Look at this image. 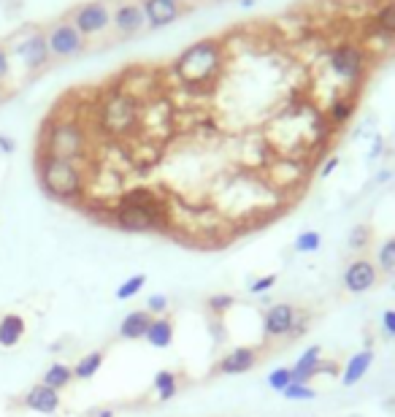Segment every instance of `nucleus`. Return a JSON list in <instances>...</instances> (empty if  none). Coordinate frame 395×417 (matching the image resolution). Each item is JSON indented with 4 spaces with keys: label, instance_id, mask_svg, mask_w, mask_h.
Instances as JSON below:
<instances>
[{
    "label": "nucleus",
    "instance_id": "obj_24",
    "mask_svg": "<svg viewBox=\"0 0 395 417\" xmlns=\"http://www.w3.org/2000/svg\"><path fill=\"white\" fill-rule=\"evenodd\" d=\"M154 393H157V399L160 401H171L176 393H179V377L173 374V371L168 369H160L154 374Z\"/></svg>",
    "mask_w": 395,
    "mask_h": 417
},
{
    "label": "nucleus",
    "instance_id": "obj_37",
    "mask_svg": "<svg viewBox=\"0 0 395 417\" xmlns=\"http://www.w3.org/2000/svg\"><path fill=\"white\" fill-rule=\"evenodd\" d=\"M8 68H11V62H8V52H6V47H0V81L8 76Z\"/></svg>",
    "mask_w": 395,
    "mask_h": 417
},
{
    "label": "nucleus",
    "instance_id": "obj_4",
    "mask_svg": "<svg viewBox=\"0 0 395 417\" xmlns=\"http://www.w3.org/2000/svg\"><path fill=\"white\" fill-rule=\"evenodd\" d=\"M38 179H41V187L57 201H76L87 187L84 171L76 160H62L52 155H41Z\"/></svg>",
    "mask_w": 395,
    "mask_h": 417
},
{
    "label": "nucleus",
    "instance_id": "obj_16",
    "mask_svg": "<svg viewBox=\"0 0 395 417\" xmlns=\"http://www.w3.org/2000/svg\"><path fill=\"white\" fill-rule=\"evenodd\" d=\"M258 366V350H252V347H236V350H230L228 355L219 360V366L217 371L219 374H246V371H252Z\"/></svg>",
    "mask_w": 395,
    "mask_h": 417
},
{
    "label": "nucleus",
    "instance_id": "obj_25",
    "mask_svg": "<svg viewBox=\"0 0 395 417\" xmlns=\"http://www.w3.org/2000/svg\"><path fill=\"white\" fill-rule=\"evenodd\" d=\"M103 366V353L95 350V353H87L84 358H79V363L74 366V379H92Z\"/></svg>",
    "mask_w": 395,
    "mask_h": 417
},
{
    "label": "nucleus",
    "instance_id": "obj_17",
    "mask_svg": "<svg viewBox=\"0 0 395 417\" xmlns=\"http://www.w3.org/2000/svg\"><path fill=\"white\" fill-rule=\"evenodd\" d=\"M374 358H377L374 355V350H368V347H365V350H357V353H355V355L344 363V371H341V385L344 387L357 385L365 374H368V369L374 366Z\"/></svg>",
    "mask_w": 395,
    "mask_h": 417
},
{
    "label": "nucleus",
    "instance_id": "obj_10",
    "mask_svg": "<svg viewBox=\"0 0 395 417\" xmlns=\"http://www.w3.org/2000/svg\"><path fill=\"white\" fill-rule=\"evenodd\" d=\"M111 28L117 35H136L147 28V16L138 0H120L111 8Z\"/></svg>",
    "mask_w": 395,
    "mask_h": 417
},
{
    "label": "nucleus",
    "instance_id": "obj_35",
    "mask_svg": "<svg viewBox=\"0 0 395 417\" xmlns=\"http://www.w3.org/2000/svg\"><path fill=\"white\" fill-rule=\"evenodd\" d=\"M379 325H382V331H384L390 339H395V309H384V312H382Z\"/></svg>",
    "mask_w": 395,
    "mask_h": 417
},
{
    "label": "nucleus",
    "instance_id": "obj_38",
    "mask_svg": "<svg viewBox=\"0 0 395 417\" xmlns=\"http://www.w3.org/2000/svg\"><path fill=\"white\" fill-rule=\"evenodd\" d=\"M382 149H384V139H382V136H377V139H374V144H371V152H368V160L379 157V155H382Z\"/></svg>",
    "mask_w": 395,
    "mask_h": 417
},
{
    "label": "nucleus",
    "instance_id": "obj_31",
    "mask_svg": "<svg viewBox=\"0 0 395 417\" xmlns=\"http://www.w3.org/2000/svg\"><path fill=\"white\" fill-rule=\"evenodd\" d=\"M371 228L368 225H355L350 231V236H347V244H350V249H365L368 244H371Z\"/></svg>",
    "mask_w": 395,
    "mask_h": 417
},
{
    "label": "nucleus",
    "instance_id": "obj_42",
    "mask_svg": "<svg viewBox=\"0 0 395 417\" xmlns=\"http://www.w3.org/2000/svg\"><path fill=\"white\" fill-rule=\"evenodd\" d=\"M241 6L246 8V6H255V0H241Z\"/></svg>",
    "mask_w": 395,
    "mask_h": 417
},
{
    "label": "nucleus",
    "instance_id": "obj_43",
    "mask_svg": "<svg viewBox=\"0 0 395 417\" xmlns=\"http://www.w3.org/2000/svg\"><path fill=\"white\" fill-rule=\"evenodd\" d=\"M171 3H179V6H182V3H184V0H171Z\"/></svg>",
    "mask_w": 395,
    "mask_h": 417
},
{
    "label": "nucleus",
    "instance_id": "obj_26",
    "mask_svg": "<svg viewBox=\"0 0 395 417\" xmlns=\"http://www.w3.org/2000/svg\"><path fill=\"white\" fill-rule=\"evenodd\" d=\"M322 247V233L319 231H301L292 241V249L298 255H314Z\"/></svg>",
    "mask_w": 395,
    "mask_h": 417
},
{
    "label": "nucleus",
    "instance_id": "obj_22",
    "mask_svg": "<svg viewBox=\"0 0 395 417\" xmlns=\"http://www.w3.org/2000/svg\"><path fill=\"white\" fill-rule=\"evenodd\" d=\"M355 111H357V101L352 95H338L328 106V120H331V125H347Z\"/></svg>",
    "mask_w": 395,
    "mask_h": 417
},
{
    "label": "nucleus",
    "instance_id": "obj_30",
    "mask_svg": "<svg viewBox=\"0 0 395 417\" xmlns=\"http://www.w3.org/2000/svg\"><path fill=\"white\" fill-rule=\"evenodd\" d=\"M292 382V369L290 366H279L268 374V387L274 390V393H285V387Z\"/></svg>",
    "mask_w": 395,
    "mask_h": 417
},
{
    "label": "nucleus",
    "instance_id": "obj_1",
    "mask_svg": "<svg viewBox=\"0 0 395 417\" xmlns=\"http://www.w3.org/2000/svg\"><path fill=\"white\" fill-rule=\"evenodd\" d=\"M166 198L152 187H133L122 193L114 206V225L125 233H160L168 228Z\"/></svg>",
    "mask_w": 395,
    "mask_h": 417
},
{
    "label": "nucleus",
    "instance_id": "obj_13",
    "mask_svg": "<svg viewBox=\"0 0 395 417\" xmlns=\"http://www.w3.org/2000/svg\"><path fill=\"white\" fill-rule=\"evenodd\" d=\"M14 52L22 57L28 71H41V68H46L49 60H52V52H49V44H46V33H41V30L30 33L22 44H16Z\"/></svg>",
    "mask_w": 395,
    "mask_h": 417
},
{
    "label": "nucleus",
    "instance_id": "obj_28",
    "mask_svg": "<svg viewBox=\"0 0 395 417\" xmlns=\"http://www.w3.org/2000/svg\"><path fill=\"white\" fill-rule=\"evenodd\" d=\"M377 268L387 277H395V236H390L377 252Z\"/></svg>",
    "mask_w": 395,
    "mask_h": 417
},
{
    "label": "nucleus",
    "instance_id": "obj_33",
    "mask_svg": "<svg viewBox=\"0 0 395 417\" xmlns=\"http://www.w3.org/2000/svg\"><path fill=\"white\" fill-rule=\"evenodd\" d=\"M206 304H209V309H212L214 314H225V312L236 304V298H233L230 293H217V295H212Z\"/></svg>",
    "mask_w": 395,
    "mask_h": 417
},
{
    "label": "nucleus",
    "instance_id": "obj_2",
    "mask_svg": "<svg viewBox=\"0 0 395 417\" xmlns=\"http://www.w3.org/2000/svg\"><path fill=\"white\" fill-rule=\"evenodd\" d=\"M171 71L187 90L214 87L217 79L222 76V71H225V49L217 38L195 41L173 60Z\"/></svg>",
    "mask_w": 395,
    "mask_h": 417
},
{
    "label": "nucleus",
    "instance_id": "obj_5",
    "mask_svg": "<svg viewBox=\"0 0 395 417\" xmlns=\"http://www.w3.org/2000/svg\"><path fill=\"white\" fill-rule=\"evenodd\" d=\"M87 130L79 120H57L49 125L44 139V155L62 157V160H81L87 155Z\"/></svg>",
    "mask_w": 395,
    "mask_h": 417
},
{
    "label": "nucleus",
    "instance_id": "obj_3",
    "mask_svg": "<svg viewBox=\"0 0 395 417\" xmlns=\"http://www.w3.org/2000/svg\"><path fill=\"white\" fill-rule=\"evenodd\" d=\"M141 122V101L127 90H111L103 95L98 106V125L111 139H125L130 136Z\"/></svg>",
    "mask_w": 395,
    "mask_h": 417
},
{
    "label": "nucleus",
    "instance_id": "obj_44",
    "mask_svg": "<svg viewBox=\"0 0 395 417\" xmlns=\"http://www.w3.org/2000/svg\"><path fill=\"white\" fill-rule=\"evenodd\" d=\"M393 293H395V282H393Z\"/></svg>",
    "mask_w": 395,
    "mask_h": 417
},
{
    "label": "nucleus",
    "instance_id": "obj_39",
    "mask_svg": "<svg viewBox=\"0 0 395 417\" xmlns=\"http://www.w3.org/2000/svg\"><path fill=\"white\" fill-rule=\"evenodd\" d=\"M0 149L8 155V152H14V139H8V136H0Z\"/></svg>",
    "mask_w": 395,
    "mask_h": 417
},
{
    "label": "nucleus",
    "instance_id": "obj_34",
    "mask_svg": "<svg viewBox=\"0 0 395 417\" xmlns=\"http://www.w3.org/2000/svg\"><path fill=\"white\" fill-rule=\"evenodd\" d=\"M276 285V274H263V277H258L252 285H249V293L252 295H263V293H268L271 287Z\"/></svg>",
    "mask_w": 395,
    "mask_h": 417
},
{
    "label": "nucleus",
    "instance_id": "obj_40",
    "mask_svg": "<svg viewBox=\"0 0 395 417\" xmlns=\"http://www.w3.org/2000/svg\"><path fill=\"white\" fill-rule=\"evenodd\" d=\"M390 176H393V173H390V171H382L379 176H377V182H387V179H390Z\"/></svg>",
    "mask_w": 395,
    "mask_h": 417
},
{
    "label": "nucleus",
    "instance_id": "obj_11",
    "mask_svg": "<svg viewBox=\"0 0 395 417\" xmlns=\"http://www.w3.org/2000/svg\"><path fill=\"white\" fill-rule=\"evenodd\" d=\"M292 369V382H309V379H314L319 374H336V363H325V358H322V347L319 344H311V347H306L301 358L290 366Z\"/></svg>",
    "mask_w": 395,
    "mask_h": 417
},
{
    "label": "nucleus",
    "instance_id": "obj_27",
    "mask_svg": "<svg viewBox=\"0 0 395 417\" xmlns=\"http://www.w3.org/2000/svg\"><path fill=\"white\" fill-rule=\"evenodd\" d=\"M147 282H149L147 274H133V277H127L120 287H117V293H114L117 295V301H130V298H136V295L147 287Z\"/></svg>",
    "mask_w": 395,
    "mask_h": 417
},
{
    "label": "nucleus",
    "instance_id": "obj_19",
    "mask_svg": "<svg viewBox=\"0 0 395 417\" xmlns=\"http://www.w3.org/2000/svg\"><path fill=\"white\" fill-rule=\"evenodd\" d=\"M173 336H176V331H173V323L168 317H152V325H149L144 341L154 350H168L173 344Z\"/></svg>",
    "mask_w": 395,
    "mask_h": 417
},
{
    "label": "nucleus",
    "instance_id": "obj_15",
    "mask_svg": "<svg viewBox=\"0 0 395 417\" xmlns=\"http://www.w3.org/2000/svg\"><path fill=\"white\" fill-rule=\"evenodd\" d=\"M25 406L30 412H38V415H55L60 409V393L46 387L44 382H38L25 393Z\"/></svg>",
    "mask_w": 395,
    "mask_h": 417
},
{
    "label": "nucleus",
    "instance_id": "obj_41",
    "mask_svg": "<svg viewBox=\"0 0 395 417\" xmlns=\"http://www.w3.org/2000/svg\"><path fill=\"white\" fill-rule=\"evenodd\" d=\"M95 417H114V412H111V409H101Z\"/></svg>",
    "mask_w": 395,
    "mask_h": 417
},
{
    "label": "nucleus",
    "instance_id": "obj_36",
    "mask_svg": "<svg viewBox=\"0 0 395 417\" xmlns=\"http://www.w3.org/2000/svg\"><path fill=\"white\" fill-rule=\"evenodd\" d=\"M336 168H338V157L333 155V157H328V160H325V166L319 168V176H322V179H328Z\"/></svg>",
    "mask_w": 395,
    "mask_h": 417
},
{
    "label": "nucleus",
    "instance_id": "obj_18",
    "mask_svg": "<svg viewBox=\"0 0 395 417\" xmlns=\"http://www.w3.org/2000/svg\"><path fill=\"white\" fill-rule=\"evenodd\" d=\"M149 325H152V314L147 309H133L127 312L125 317H122L120 323V339L125 341H138L147 336V331H149Z\"/></svg>",
    "mask_w": 395,
    "mask_h": 417
},
{
    "label": "nucleus",
    "instance_id": "obj_23",
    "mask_svg": "<svg viewBox=\"0 0 395 417\" xmlns=\"http://www.w3.org/2000/svg\"><path fill=\"white\" fill-rule=\"evenodd\" d=\"M41 382L46 387H52V390H65V387L74 382V369L71 366H65V363H52L49 369L44 371V377H41Z\"/></svg>",
    "mask_w": 395,
    "mask_h": 417
},
{
    "label": "nucleus",
    "instance_id": "obj_8",
    "mask_svg": "<svg viewBox=\"0 0 395 417\" xmlns=\"http://www.w3.org/2000/svg\"><path fill=\"white\" fill-rule=\"evenodd\" d=\"M46 44H49L52 57L68 60V57H76L87 49V38L71 25V19H60L46 30Z\"/></svg>",
    "mask_w": 395,
    "mask_h": 417
},
{
    "label": "nucleus",
    "instance_id": "obj_29",
    "mask_svg": "<svg viewBox=\"0 0 395 417\" xmlns=\"http://www.w3.org/2000/svg\"><path fill=\"white\" fill-rule=\"evenodd\" d=\"M282 396H285L287 401H295V404L314 401V399H317V390H314L311 385H306V382H290Z\"/></svg>",
    "mask_w": 395,
    "mask_h": 417
},
{
    "label": "nucleus",
    "instance_id": "obj_7",
    "mask_svg": "<svg viewBox=\"0 0 395 417\" xmlns=\"http://www.w3.org/2000/svg\"><path fill=\"white\" fill-rule=\"evenodd\" d=\"M71 25L76 28L84 38L92 35H103L111 28V3L108 0H90L74 8V14L68 16Z\"/></svg>",
    "mask_w": 395,
    "mask_h": 417
},
{
    "label": "nucleus",
    "instance_id": "obj_20",
    "mask_svg": "<svg viewBox=\"0 0 395 417\" xmlns=\"http://www.w3.org/2000/svg\"><path fill=\"white\" fill-rule=\"evenodd\" d=\"M371 25H374L377 33L395 41V0H382L379 6L374 8V14H371Z\"/></svg>",
    "mask_w": 395,
    "mask_h": 417
},
{
    "label": "nucleus",
    "instance_id": "obj_9",
    "mask_svg": "<svg viewBox=\"0 0 395 417\" xmlns=\"http://www.w3.org/2000/svg\"><path fill=\"white\" fill-rule=\"evenodd\" d=\"M298 317L301 314H298V309L292 304H274L263 314V333L268 339H282L287 333H295Z\"/></svg>",
    "mask_w": 395,
    "mask_h": 417
},
{
    "label": "nucleus",
    "instance_id": "obj_12",
    "mask_svg": "<svg viewBox=\"0 0 395 417\" xmlns=\"http://www.w3.org/2000/svg\"><path fill=\"white\" fill-rule=\"evenodd\" d=\"M344 290L352 295H363L368 293L374 285H377V263L365 261V258H357L352 261L347 268H344Z\"/></svg>",
    "mask_w": 395,
    "mask_h": 417
},
{
    "label": "nucleus",
    "instance_id": "obj_32",
    "mask_svg": "<svg viewBox=\"0 0 395 417\" xmlns=\"http://www.w3.org/2000/svg\"><path fill=\"white\" fill-rule=\"evenodd\" d=\"M168 295L166 293H152L149 298H147V312L152 314V317H163L168 312Z\"/></svg>",
    "mask_w": 395,
    "mask_h": 417
},
{
    "label": "nucleus",
    "instance_id": "obj_21",
    "mask_svg": "<svg viewBox=\"0 0 395 417\" xmlns=\"http://www.w3.org/2000/svg\"><path fill=\"white\" fill-rule=\"evenodd\" d=\"M25 336V320L19 314L0 317V347H16Z\"/></svg>",
    "mask_w": 395,
    "mask_h": 417
},
{
    "label": "nucleus",
    "instance_id": "obj_14",
    "mask_svg": "<svg viewBox=\"0 0 395 417\" xmlns=\"http://www.w3.org/2000/svg\"><path fill=\"white\" fill-rule=\"evenodd\" d=\"M138 3H141L144 16H147V28H152V30L173 25L184 14V6L171 3V0H138Z\"/></svg>",
    "mask_w": 395,
    "mask_h": 417
},
{
    "label": "nucleus",
    "instance_id": "obj_6",
    "mask_svg": "<svg viewBox=\"0 0 395 417\" xmlns=\"http://www.w3.org/2000/svg\"><path fill=\"white\" fill-rule=\"evenodd\" d=\"M325 62H328V68L336 79H341L347 84H360L368 74L371 57H368L365 47H360L357 41H338L328 49Z\"/></svg>",
    "mask_w": 395,
    "mask_h": 417
}]
</instances>
